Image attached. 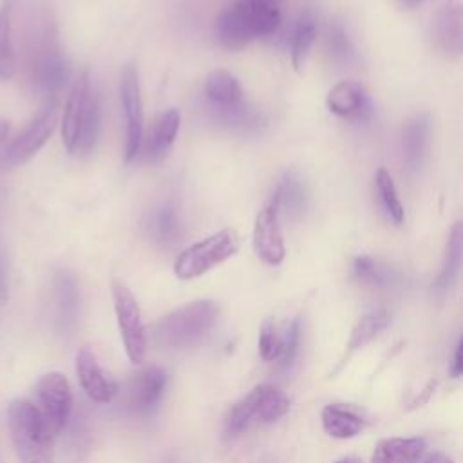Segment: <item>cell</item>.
I'll use <instances>...</instances> for the list:
<instances>
[{"mask_svg":"<svg viewBox=\"0 0 463 463\" xmlns=\"http://www.w3.org/2000/svg\"><path fill=\"white\" fill-rule=\"evenodd\" d=\"M317 40V18L311 9L300 13L291 33V61L295 69H300L306 61L313 43Z\"/></svg>","mask_w":463,"mask_h":463,"instance_id":"484cf974","label":"cell"},{"mask_svg":"<svg viewBox=\"0 0 463 463\" xmlns=\"http://www.w3.org/2000/svg\"><path fill=\"white\" fill-rule=\"evenodd\" d=\"M326 105L336 116L360 118L362 112L369 109L365 87L358 81H340L329 90Z\"/></svg>","mask_w":463,"mask_h":463,"instance_id":"e0dca14e","label":"cell"},{"mask_svg":"<svg viewBox=\"0 0 463 463\" xmlns=\"http://www.w3.org/2000/svg\"><path fill=\"white\" fill-rule=\"evenodd\" d=\"M7 134H9V123L5 119H0V143H4Z\"/></svg>","mask_w":463,"mask_h":463,"instance_id":"8d00e7d4","label":"cell"},{"mask_svg":"<svg viewBox=\"0 0 463 463\" xmlns=\"http://www.w3.org/2000/svg\"><path fill=\"white\" fill-rule=\"evenodd\" d=\"M418 2H421V0H403V4H407V5H416Z\"/></svg>","mask_w":463,"mask_h":463,"instance_id":"f35d334b","label":"cell"},{"mask_svg":"<svg viewBox=\"0 0 463 463\" xmlns=\"http://www.w3.org/2000/svg\"><path fill=\"white\" fill-rule=\"evenodd\" d=\"M179 127H181V114L175 109L165 110L154 121L145 145V154L148 161H161L168 154L170 146L177 137Z\"/></svg>","mask_w":463,"mask_h":463,"instance_id":"ac0fdd59","label":"cell"},{"mask_svg":"<svg viewBox=\"0 0 463 463\" xmlns=\"http://www.w3.org/2000/svg\"><path fill=\"white\" fill-rule=\"evenodd\" d=\"M335 463H362L358 458H353V456H347V458H340L336 459Z\"/></svg>","mask_w":463,"mask_h":463,"instance_id":"74e56055","label":"cell"},{"mask_svg":"<svg viewBox=\"0 0 463 463\" xmlns=\"http://www.w3.org/2000/svg\"><path fill=\"white\" fill-rule=\"evenodd\" d=\"M376 192H378V197H380V203L387 213V217L400 224L403 222V206H402V201L398 197V192H396V186H394V181L391 177V174L385 170V168H378L376 172Z\"/></svg>","mask_w":463,"mask_h":463,"instance_id":"f546056e","label":"cell"},{"mask_svg":"<svg viewBox=\"0 0 463 463\" xmlns=\"http://www.w3.org/2000/svg\"><path fill=\"white\" fill-rule=\"evenodd\" d=\"M461 251H463V228H461V222H456L447 241L441 271L434 282L436 289H447L454 282L461 266Z\"/></svg>","mask_w":463,"mask_h":463,"instance_id":"83f0119b","label":"cell"},{"mask_svg":"<svg viewBox=\"0 0 463 463\" xmlns=\"http://www.w3.org/2000/svg\"><path fill=\"white\" fill-rule=\"evenodd\" d=\"M239 235L232 228H224L192 246L183 250L175 262L174 271L181 280H190L204 275L212 268L222 264L239 251Z\"/></svg>","mask_w":463,"mask_h":463,"instance_id":"8992f818","label":"cell"},{"mask_svg":"<svg viewBox=\"0 0 463 463\" xmlns=\"http://www.w3.org/2000/svg\"><path fill=\"white\" fill-rule=\"evenodd\" d=\"M121 107L125 127V163L137 157L143 145V103L139 78L134 65H127L121 74Z\"/></svg>","mask_w":463,"mask_h":463,"instance_id":"30bf717a","label":"cell"},{"mask_svg":"<svg viewBox=\"0 0 463 463\" xmlns=\"http://www.w3.org/2000/svg\"><path fill=\"white\" fill-rule=\"evenodd\" d=\"M166 387V373L161 367H146L125 383V403L134 411L152 409Z\"/></svg>","mask_w":463,"mask_h":463,"instance_id":"5bb4252c","label":"cell"},{"mask_svg":"<svg viewBox=\"0 0 463 463\" xmlns=\"http://www.w3.org/2000/svg\"><path fill=\"white\" fill-rule=\"evenodd\" d=\"M430 38L447 56H459L463 49V11L459 0H447L432 18Z\"/></svg>","mask_w":463,"mask_h":463,"instance_id":"7c38bea8","label":"cell"},{"mask_svg":"<svg viewBox=\"0 0 463 463\" xmlns=\"http://www.w3.org/2000/svg\"><path fill=\"white\" fill-rule=\"evenodd\" d=\"M219 307L212 300L184 304L154 324V340L165 349H186L199 344L215 326Z\"/></svg>","mask_w":463,"mask_h":463,"instance_id":"277c9868","label":"cell"},{"mask_svg":"<svg viewBox=\"0 0 463 463\" xmlns=\"http://www.w3.org/2000/svg\"><path fill=\"white\" fill-rule=\"evenodd\" d=\"M204 94L212 107H228L242 101V89L237 78L228 71H213L206 76Z\"/></svg>","mask_w":463,"mask_h":463,"instance_id":"cb8c5ba5","label":"cell"},{"mask_svg":"<svg viewBox=\"0 0 463 463\" xmlns=\"http://www.w3.org/2000/svg\"><path fill=\"white\" fill-rule=\"evenodd\" d=\"M248 20L255 38L271 36L279 31L282 14L275 2L271 0H244Z\"/></svg>","mask_w":463,"mask_h":463,"instance_id":"d4e9b609","label":"cell"},{"mask_svg":"<svg viewBox=\"0 0 463 463\" xmlns=\"http://www.w3.org/2000/svg\"><path fill=\"white\" fill-rule=\"evenodd\" d=\"M275 194L279 195L280 208L286 206V208L291 210L293 213L302 212L304 201H306V194H304L302 183H300L293 174H288V175L282 179V183L279 184V188H277Z\"/></svg>","mask_w":463,"mask_h":463,"instance_id":"4dcf8cb0","label":"cell"},{"mask_svg":"<svg viewBox=\"0 0 463 463\" xmlns=\"http://www.w3.org/2000/svg\"><path fill=\"white\" fill-rule=\"evenodd\" d=\"M213 112L221 123L241 132H251L262 125L260 114L244 101L228 107H213Z\"/></svg>","mask_w":463,"mask_h":463,"instance_id":"f1b7e54d","label":"cell"},{"mask_svg":"<svg viewBox=\"0 0 463 463\" xmlns=\"http://www.w3.org/2000/svg\"><path fill=\"white\" fill-rule=\"evenodd\" d=\"M259 353L264 362L279 360L282 353V335L271 320H266L259 331Z\"/></svg>","mask_w":463,"mask_h":463,"instance_id":"1f68e13d","label":"cell"},{"mask_svg":"<svg viewBox=\"0 0 463 463\" xmlns=\"http://www.w3.org/2000/svg\"><path fill=\"white\" fill-rule=\"evenodd\" d=\"M279 215L280 203L279 195L273 194L269 203L257 213L253 224V250L257 257L269 266L280 264L286 255Z\"/></svg>","mask_w":463,"mask_h":463,"instance_id":"8fae6325","label":"cell"},{"mask_svg":"<svg viewBox=\"0 0 463 463\" xmlns=\"http://www.w3.org/2000/svg\"><path fill=\"white\" fill-rule=\"evenodd\" d=\"M110 291L125 353L132 364H141L146 356V333L139 304L132 291L119 280H112Z\"/></svg>","mask_w":463,"mask_h":463,"instance_id":"ba28073f","label":"cell"},{"mask_svg":"<svg viewBox=\"0 0 463 463\" xmlns=\"http://www.w3.org/2000/svg\"><path fill=\"white\" fill-rule=\"evenodd\" d=\"M427 134H429V121L425 116H414L405 123L402 130V157H403V166L409 172H416L423 161Z\"/></svg>","mask_w":463,"mask_h":463,"instance_id":"ffe728a7","label":"cell"},{"mask_svg":"<svg viewBox=\"0 0 463 463\" xmlns=\"http://www.w3.org/2000/svg\"><path fill=\"white\" fill-rule=\"evenodd\" d=\"M76 373L81 389L96 403H110L118 394V383L99 365L90 347H81L76 354Z\"/></svg>","mask_w":463,"mask_h":463,"instance_id":"4fadbf2b","label":"cell"},{"mask_svg":"<svg viewBox=\"0 0 463 463\" xmlns=\"http://www.w3.org/2000/svg\"><path fill=\"white\" fill-rule=\"evenodd\" d=\"M353 277L367 288L385 289L398 282L400 273L383 260L369 255H360L353 260Z\"/></svg>","mask_w":463,"mask_h":463,"instance_id":"7402d4cb","label":"cell"},{"mask_svg":"<svg viewBox=\"0 0 463 463\" xmlns=\"http://www.w3.org/2000/svg\"><path fill=\"white\" fill-rule=\"evenodd\" d=\"M36 409L54 434H58L67 425L72 409V394L69 380L63 373L51 371L38 378Z\"/></svg>","mask_w":463,"mask_h":463,"instance_id":"9c48e42d","label":"cell"},{"mask_svg":"<svg viewBox=\"0 0 463 463\" xmlns=\"http://www.w3.org/2000/svg\"><path fill=\"white\" fill-rule=\"evenodd\" d=\"M298 344H300V322H298V318H295L286 327V331L282 335V353H280L279 360L284 367H288L293 362V358L298 351Z\"/></svg>","mask_w":463,"mask_h":463,"instance_id":"836d02e7","label":"cell"},{"mask_svg":"<svg viewBox=\"0 0 463 463\" xmlns=\"http://www.w3.org/2000/svg\"><path fill=\"white\" fill-rule=\"evenodd\" d=\"M322 427L324 430L336 439H349L362 432L365 420L349 407L331 403L322 409Z\"/></svg>","mask_w":463,"mask_h":463,"instance_id":"44dd1931","label":"cell"},{"mask_svg":"<svg viewBox=\"0 0 463 463\" xmlns=\"http://www.w3.org/2000/svg\"><path fill=\"white\" fill-rule=\"evenodd\" d=\"M289 411L288 396L273 385H257L239 402H235L224 416V432L239 436L253 425H268Z\"/></svg>","mask_w":463,"mask_h":463,"instance_id":"5b68a950","label":"cell"},{"mask_svg":"<svg viewBox=\"0 0 463 463\" xmlns=\"http://www.w3.org/2000/svg\"><path fill=\"white\" fill-rule=\"evenodd\" d=\"M24 56L27 80L36 92L51 99V96L63 89L69 78V67L58 45L54 22L42 7L33 9L29 14Z\"/></svg>","mask_w":463,"mask_h":463,"instance_id":"6da1fadb","label":"cell"},{"mask_svg":"<svg viewBox=\"0 0 463 463\" xmlns=\"http://www.w3.org/2000/svg\"><path fill=\"white\" fill-rule=\"evenodd\" d=\"M14 11L16 0H4L0 4V80H11L16 72Z\"/></svg>","mask_w":463,"mask_h":463,"instance_id":"d6986e66","label":"cell"},{"mask_svg":"<svg viewBox=\"0 0 463 463\" xmlns=\"http://www.w3.org/2000/svg\"><path fill=\"white\" fill-rule=\"evenodd\" d=\"M58 125V101L49 99L38 116L2 152L0 168H14L33 159Z\"/></svg>","mask_w":463,"mask_h":463,"instance_id":"52a82bcc","label":"cell"},{"mask_svg":"<svg viewBox=\"0 0 463 463\" xmlns=\"http://www.w3.org/2000/svg\"><path fill=\"white\" fill-rule=\"evenodd\" d=\"M423 463H452V459H449L445 454H439V452H434L430 456H427V459Z\"/></svg>","mask_w":463,"mask_h":463,"instance_id":"d590c367","label":"cell"},{"mask_svg":"<svg viewBox=\"0 0 463 463\" xmlns=\"http://www.w3.org/2000/svg\"><path fill=\"white\" fill-rule=\"evenodd\" d=\"M145 230L148 237L161 246H168L175 242L181 230L175 208L172 204H159L157 208H154L146 215Z\"/></svg>","mask_w":463,"mask_h":463,"instance_id":"603a6c76","label":"cell"},{"mask_svg":"<svg viewBox=\"0 0 463 463\" xmlns=\"http://www.w3.org/2000/svg\"><path fill=\"white\" fill-rule=\"evenodd\" d=\"M327 49L333 60L340 63H349L354 58V47L342 25H331L327 33Z\"/></svg>","mask_w":463,"mask_h":463,"instance_id":"d6a6232c","label":"cell"},{"mask_svg":"<svg viewBox=\"0 0 463 463\" xmlns=\"http://www.w3.org/2000/svg\"><path fill=\"white\" fill-rule=\"evenodd\" d=\"M101 109L90 76L83 71L74 81L61 116V139L71 154H89L99 136Z\"/></svg>","mask_w":463,"mask_h":463,"instance_id":"7a4b0ae2","label":"cell"},{"mask_svg":"<svg viewBox=\"0 0 463 463\" xmlns=\"http://www.w3.org/2000/svg\"><path fill=\"white\" fill-rule=\"evenodd\" d=\"M425 449L423 438H385L376 443L371 463H421Z\"/></svg>","mask_w":463,"mask_h":463,"instance_id":"2e32d148","label":"cell"},{"mask_svg":"<svg viewBox=\"0 0 463 463\" xmlns=\"http://www.w3.org/2000/svg\"><path fill=\"white\" fill-rule=\"evenodd\" d=\"M253 38L255 34L248 20L244 0L226 7L219 14L215 22V40L221 47L228 51H237L246 47Z\"/></svg>","mask_w":463,"mask_h":463,"instance_id":"9a60e30c","label":"cell"},{"mask_svg":"<svg viewBox=\"0 0 463 463\" xmlns=\"http://www.w3.org/2000/svg\"><path fill=\"white\" fill-rule=\"evenodd\" d=\"M13 449L20 463H52L54 432L29 400H13L7 409Z\"/></svg>","mask_w":463,"mask_h":463,"instance_id":"3957f363","label":"cell"},{"mask_svg":"<svg viewBox=\"0 0 463 463\" xmlns=\"http://www.w3.org/2000/svg\"><path fill=\"white\" fill-rule=\"evenodd\" d=\"M271 2H275V4H277V5H279V4H280V2H282V0H271Z\"/></svg>","mask_w":463,"mask_h":463,"instance_id":"ab89813d","label":"cell"},{"mask_svg":"<svg viewBox=\"0 0 463 463\" xmlns=\"http://www.w3.org/2000/svg\"><path fill=\"white\" fill-rule=\"evenodd\" d=\"M461 351H463V345H461V342H458L456 351H454V362H452V367H450V374H452V378H458V376L461 374V371H463Z\"/></svg>","mask_w":463,"mask_h":463,"instance_id":"e575fe53","label":"cell"},{"mask_svg":"<svg viewBox=\"0 0 463 463\" xmlns=\"http://www.w3.org/2000/svg\"><path fill=\"white\" fill-rule=\"evenodd\" d=\"M391 322V315L385 309H374L365 313L353 327L349 340H347V349L356 351L365 347L369 342H373Z\"/></svg>","mask_w":463,"mask_h":463,"instance_id":"4316f807","label":"cell"}]
</instances>
